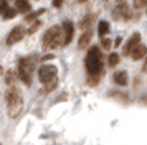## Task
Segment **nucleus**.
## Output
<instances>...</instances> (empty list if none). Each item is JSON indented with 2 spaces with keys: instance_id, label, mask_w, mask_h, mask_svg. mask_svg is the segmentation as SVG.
<instances>
[{
  "instance_id": "1",
  "label": "nucleus",
  "mask_w": 147,
  "mask_h": 145,
  "mask_svg": "<svg viewBox=\"0 0 147 145\" xmlns=\"http://www.w3.org/2000/svg\"><path fill=\"white\" fill-rule=\"evenodd\" d=\"M86 71L88 76H89V84L96 86L99 83L101 76L104 72V68H102V54H101L99 46H93L86 54Z\"/></svg>"
},
{
  "instance_id": "2",
  "label": "nucleus",
  "mask_w": 147,
  "mask_h": 145,
  "mask_svg": "<svg viewBox=\"0 0 147 145\" xmlns=\"http://www.w3.org/2000/svg\"><path fill=\"white\" fill-rule=\"evenodd\" d=\"M5 101H7V109L8 115L12 119L18 117L23 111V94L17 86H10L7 94H5Z\"/></svg>"
},
{
  "instance_id": "3",
  "label": "nucleus",
  "mask_w": 147,
  "mask_h": 145,
  "mask_svg": "<svg viewBox=\"0 0 147 145\" xmlns=\"http://www.w3.org/2000/svg\"><path fill=\"white\" fill-rule=\"evenodd\" d=\"M63 43H65V32H63V26L60 25L51 26L43 35V50L45 51H53Z\"/></svg>"
},
{
  "instance_id": "4",
  "label": "nucleus",
  "mask_w": 147,
  "mask_h": 145,
  "mask_svg": "<svg viewBox=\"0 0 147 145\" xmlns=\"http://www.w3.org/2000/svg\"><path fill=\"white\" fill-rule=\"evenodd\" d=\"M35 68H36V56H25L18 61V78L27 86L32 84Z\"/></svg>"
},
{
  "instance_id": "5",
  "label": "nucleus",
  "mask_w": 147,
  "mask_h": 145,
  "mask_svg": "<svg viewBox=\"0 0 147 145\" xmlns=\"http://www.w3.org/2000/svg\"><path fill=\"white\" fill-rule=\"evenodd\" d=\"M56 76H58V69L55 64H43L38 69V79L43 84H51V81H55Z\"/></svg>"
},
{
  "instance_id": "6",
  "label": "nucleus",
  "mask_w": 147,
  "mask_h": 145,
  "mask_svg": "<svg viewBox=\"0 0 147 145\" xmlns=\"http://www.w3.org/2000/svg\"><path fill=\"white\" fill-rule=\"evenodd\" d=\"M23 36H25V28L22 25H17L15 28H12V32L8 33L7 45H15V43H18Z\"/></svg>"
},
{
  "instance_id": "7",
  "label": "nucleus",
  "mask_w": 147,
  "mask_h": 145,
  "mask_svg": "<svg viewBox=\"0 0 147 145\" xmlns=\"http://www.w3.org/2000/svg\"><path fill=\"white\" fill-rule=\"evenodd\" d=\"M113 15H114V18H117V20H129V18H131V12H129L127 3L121 2L119 5H116Z\"/></svg>"
},
{
  "instance_id": "8",
  "label": "nucleus",
  "mask_w": 147,
  "mask_h": 145,
  "mask_svg": "<svg viewBox=\"0 0 147 145\" xmlns=\"http://www.w3.org/2000/svg\"><path fill=\"white\" fill-rule=\"evenodd\" d=\"M139 45H140V33H134L132 36L129 38V41L126 43V46H124V53H126L127 56H131V54H132V51Z\"/></svg>"
},
{
  "instance_id": "9",
  "label": "nucleus",
  "mask_w": 147,
  "mask_h": 145,
  "mask_svg": "<svg viewBox=\"0 0 147 145\" xmlns=\"http://www.w3.org/2000/svg\"><path fill=\"white\" fill-rule=\"evenodd\" d=\"M63 32H65V43H63V45L68 46L71 41H73V35H74V25L69 21V20L63 23Z\"/></svg>"
},
{
  "instance_id": "10",
  "label": "nucleus",
  "mask_w": 147,
  "mask_h": 145,
  "mask_svg": "<svg viewBox=\"0 0 147 145\" xmlns=\"http://www.w3.org/2000/svg\"><path fill=\"white\" fill-rule=\"evenodd\" d=\"M15 8H17V12L18 13H25V15H28L30 10H32V5H30L28 0H15Z\"/></svg>"
},
{
  "instance_id": "11",
  "label": "nucleus",
  "mask_w": 147,
  "mask_h": 145,
  "mask_svg": "<svg viewBox=\"0 0 147 145\" xmlns=\"http://www.w3.org/2000/svg\"><path fill=\"white\" fill-rule=\"evenodd\" d=\"M91 38H93V33H91V30L84 32L83 35H81L80 41H78V46H80L81 50H86L88 46H89V43H91Z\"/></svg>"
},
{
  "instance_id": "12",
  "label": "nucleus",
  "mask_w": 147,
  "mask_h": 145,
  "mask_svg": "<svg viewBox=\"0 0 147 145\" xmlns=\"http://www.w3.org/2000/svg\"><path fill=\"white\" fill-rule=\"evenodd\" d=\"M93 20H94V17L91 15V13L84 15V17L80 20V23H78V28H80V30H83V32H88V30H89V26H91V23H93Z\"/></svg>"
},
{
  "instance_id": "13",
  "label": "nucleus",
  "mask_w": 147,
  "mask_h": 145,
  "mask_svg": "<svg viewBox=\"0 0 147 145\" xmlns=\"http://www.w3.org/2000/svg\"><path fill=\"white\" fill-rule=\"evenodd\" d=\"M114 83L117 86H127L129 79H127V72L126 71H117L114 74Z\"/></svg>"
},
{
  "instance_id": "14",
  "label": "nucleus",
  "mask_w": 147,
  "mask_h": 145,
  "mask_svg": "<svg viewBox=\"0 0 147 145\" xmlns=\"http://www.w3.org/2000/svg\"><path fill=\"white\" fill-rule=\"evenodd\" d=\"M131 56H132V59H136V61H137V59H142L144 56H147V48H146V45H139V46H137V48L132 51V54H131Z\"/></svg>"
},
{
  "instance_id": "15",
  "label": "nucleus",
  "mask_w": 147,
  "mask_h": 145,
  "mask_svg": "<svg viewBox=\"0 0 147 145\" xmlns=\"http://www.w3.org/2000/svg\"><path fill=\"white\" fill-rule=\"evenodd\" d=\"M107 33H109V23L107 21H101L99 25H98V35H99L101 38H106Z\"/></svg>"
},
{
  "instance_id": "16",
  "label": "nucleus",
  "mask_w": 147,
  "mask_h": 145,
  "mask_svg": "<svg viewBox=\"0 0 147 145\" xmlns=\"http://www.w3.org/2000/svg\"><path fill=\"white\" fill-rule=\"evenodd\" d=\"M15 81H17V72L15 71H7V74H5V83L7 84H10V86H13L15 84Z\"/></svg>"
},
{
  "instance_id": "17",
  "label": "nucleus",
  "mask_w": 147,
  "mask_h": 145,
  "mask_svg": "<svg viewBox=\"0 0 147 145\" xmlns=\"http://www.w3.org/2000/svg\"><path fill=\"white\" fill-rule=\"evenodd\" d=\"M117 63H119V54H117V53H111L109 58H107V64L111 66V68H114Z\"/></svg>"
},
{
  "instance_id": "18",
  "label": "nucleus",
  "mask_w": 147,
  "mask_h": 145,
  "mask_svg": "<svg viewBox=\"0 0 147 145\" xmlns=\"http://www.w3.org/2000/svg\"><path fill=\"white\" fill-rule=\"evenodd\" d=\"M17 8H12V7H10V8H7V10H5V12H3V18H13L15 15H17Z\"/></svg>"
},
{
  "instance_id": "19",
  "label": "nucleus",
  "mask_w": 147,
  "mask_h": 145,
  "mask_svg": "<svg viewBox=\"0 0 147 145\" xmlns=\"http://www.w3.org/2000/svg\"><path fill=\"white\" fill-rule=\"evenodd\" d=\"M45 12V10H43V8H41V10H38V12H33V13H28L27 17H25V20H27V21H33L35 18H36V17H40L41 13Z\"/></svg>"
},
{
  "instance_id": "20",
  "label": "nucleus",
  "mask_w": 147,
  "mask_h": 145,
  "mask_svg": "<svg viewBox=\"0 0 147 145\" xmlns=\"http://www.w3.org/2000/svg\"><path fill=\"white\" fill-rule=\"evenodd\" d=\"M134 8H146L147 7V0H132Z\"/></svg>"
},
{
  "instance_id": "21",
  "label": "nucleus",
  "mask_w": 147,
  "mask_h": 145,
  "mask_svg": "<svg viewBox=\"0 0 147 145\" xmlns=\"http://www.w3.org/2000/svg\"><path fill=\"white\" fill-rule=\"evenodd\" d=\"M101 45H102V48H104L106 51H109V48H111V41H109V38H102Z\"/></svg>"
},
{
  "instance_id": "22",
  "label": "nucleus",
  "mask_w": 147,
  "mask_h": 145,
  "mask_svg": "<svg viewBox=\"0 0 147 145\" xmlns=\"http://www.w3.org/2000/svg\"><path fill=\"white\" fill-rule=\"evenodd\" d=\"M32 25H33V26H32V28L28 30V33H35V32H36V30H38V28L41 26V21H33Z\"/></svg>"
},
{
  "instance_id": "23",
  "label": "nucleus",
  "mask_w": 147,
  "mask_h": 145,
  "mask_svg": "<svg viewBox=\"0 0 147 145\" xmlns=\"http://www.w3.org/2000/svg\"><path fill=\"white\" fill-rule=\"evenodd\" d=\"M61 3H63V0H53V5L55 7H61Z\"/></svg>"
},
{
  "instance_id": "24",
  "label": "nucleus",
  "mask_w": 147,
  "mask_h": 145,
  "mask_svg": "<svg viewBox=\"0 0 147 145\" xmlns=\"http://www.w3.org/2000/svg\"><path fill=\"white\" fill-rule=\"evenodd\" d=\"M142 72H147V58H146V63L142 66Z\"/></svg>"
},
{
  "instance_id": "25",
  "label": "nucleus",
  "mask_w": 147,
  "mask_h": 145,
  "mask_svg": "<svg viewBox=\"0 0 147 145\" xmlns=\"http://www.w3.org/2000/svg\"><path fill=\"white\" fill-rule=\"evenodd\" d=\"M121 41H122L121 38H116V41H114V45H116V46H119V45H121Z\"/></svg>"
},
{
  "instance_id": "26",
  "label": "nucleus",
  "mask_w": 147,
  "mask_h": 145,
  "mask_svg": "<svg viewBox=\"0 0 147 145\" xmlns=\"http://www.w3.org/2000/svg\"><path fill=\"white\" fill-rule=\"evenodd\" d=\"M78 2H81V3H84V2H86V0H78Z\"/></svg>"
},
{
  "instance_id": "27",
  "label": "nucleus",
  "mask_w": 147,
  "mask_h": 145,
  "mask_svg": "<svg viewBox=\"0 0 147 145\" xmlns=\"http://www.w3.org/2000/svg\"><path fill=\"white\" fill-rule=\"evenodd\" d=\"M121 2H124V0H119V3H121Z\"/></svg>"
}]
</instances>
